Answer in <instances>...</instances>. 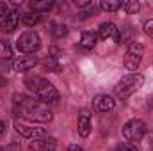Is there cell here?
<instances>
[{"label": "cell", "instance_id": "obj_1", "mask_svg": "<svg viewBox=\"0 0 153 151\" xmlns=\"http://www.w3.org/2000/svg\"><path fill=\"white\" fill-rule=\"evenodd\" d=\"M13 110L20 117H25L29 121H38V123H48L53 117L46 103L25 94H13Z\"/></svg>", "mask_w": 153, "mask_h": 151}, {"label": "cell", "instance_id": "obj_2", "mask_svg": "<svg viewBox=\"0 0 153 151\" xmlns=\"http://www.w3.org/2000/svg\"><path fill=\"white\" fill-rule=\"evenodd\" d=\"M143 84H144L143 75H139V73H128V75L123 76L119 80V84L116 85V94L119 98H128L130 94H134L135 91H139L143 87Z\"/></svg>", "mask_w": 153, "mask_h": 151}, {"label": "cell", "instance_id": "obj_3", "mask_svg": "<svg viewBox=\"0 0 153 151\" xmlns=\"http://www.w3.org/2000/svg\"><path fill=\"white\" fill-rule=\"evenodd\" d=\"M39 46H41V38H39V34L36 30H25L16 41V48L25 55H30V53L38 52Z\"/></svg>", "mask_w": 153, "mask_h": 151}, {"label": "cell", "instance_id": "obj_4", "mask_svg": "<svg viewBox=\"0 0 153 151\" xmlns=\"http://www.w3.org/2000/svg\"><path fill=\"white\" fill-rule=\"evenodd\" d=\"M123 137L130 142H139L146 135V124L141 119H130L123 124Z\"/></svg>", "mask_w": 153, "mask_h": 151}, {"label": "cell", "instance_id": "obj_5", "mask_svg": "<svg viewBox=\"0 0 153 151\" xmlns=\"http://www.w3.org/2000/svg\"><path fill=\"white\" fill-rule=\"evenodd\" d=\"M143 52H144V48H143L141 43H137V41H132V43H130V46H128V50H126V53H125V59H123L125 68H126L128 71L135 73V70H137L139 64H141Z\"/></svg>", "mask_w": 153, "mask_h": 151}, {"label": "cell", "instance_id": "obj_6", "mask_svg": "<svg viewBox=\"0 0 153 151\" xmlns=\"http://www.w3.org/2000/svg\"><path fill=\"white\" fill-rule=\"evenodd\" d=\"M14 130H16L22 137L32 139V141L46 137V128L36 126V124H29V123H25V121H20V119H14Z\"/></svg>", "mask_w": 153, "mask_h": 151}, {"label": "cell", "instance_id": "obj_7", "mask_svg": "<svg viewBox=\"0 0 153 151\" xmlns=\"http://www.w3.org/2000/svg\"><path fill=\"white\" fill-rule=\"evenodd\" d=\"M36 96H38L39 101H43V103H55L57 100H59V93H57V89L48 82V80H41V84L38 85V89H36V93H34Z\"/></svg>", "mask_w": 153, "mask_h": 151}, {"label": "cell", "instance_id": "obj_8", "mask_svg": "<svg viewBox=\"0 0 153 151\" xmlns=\"http://www.w3.org/2000/svg\"><path fill=\"white\" fill-rule=\"evenodd\" d=\"M98 38L100 39H109V38H114L116 43H119L121 41V34H119V29L116 27L112 21H105V23H102L100 27H98Z\"/></svg>", "mask_w": 153, "mask_h": 151}, {"label": "cell", "instance_id": "obj_9", "mask_svg": "<svg viewBox=\"0 0 153 151\" xmlns=\"http://www.w3.org/2000/svg\"><path fill=\"white\" fill-rule=\"evenodd\" d=\"M76 130H78V135L80 137H89L91 133V114L87 112L85 109H82L78 114V119H76Z\"/></svg>", "mask_w": 153, "mask_h": 151}, {"label": "cell", "instance_id": "obj_10", "mask_svg": "<svg viewBox=\"0 0 153 151\" xmlns=\"http://www.w3.org/2000/svg\"><path fill=\"white\" fill-rule=\"evenodd\" d=\"M93 103H94V109L98 112H105V114L114 110V107H116V100L112 96H109V94H98L93 100Z\"/></svg>", "mask_w": 153, "mask_h": 151}, {"label": "cell", "instance_id": "obj_11", "mask_svg": "<svg viewBox=\"0 0 153 151\" xmlns=\"http://www.w3.org/2000/svg\"><path fill=\"white\" fill-rule=\"evenodd\" d=\"M36 64H38V57H34V55H23V57H18V59L13 62L14 70H16V71H20V73L32 70Z\"/></svg>", "mask_w": 153, "mask_h": 151}, {"label": "cell", "instance_id": "obj_12", "mask_svg": "<svg viewBox=\"0 0 153 151\" xmlns=\"http://www.w3.org/2000/svg\"><path fill=\"white\" fill-rule=\"evenodd\" d=\"M29 151H55V139H52V137L36 139V141L30 142Z\"/></svg>", "mask_w": 153, "mask_h": 151}, {"label": "cell", "instance_id": "obj_13", "mask_svg": "<svg viewBox=\"0 0 153 151\" xmlns=\"http://www.w3.org/2000/svg\"><path fill=\"white\" fill-rule=\"evenodd\" d=\"M18 21H20V14L16 13V11H11L5 18H4V21L0 23V30L2 32H13L16 27H18Z\"/></svg>", "mask_w": 153, "mask_h": 151}, {"label": "cell", "instance_id": "obj_14", "mask_svg": "<svg viewBox=\"0 0 153 151\" xmlns=\"http://www.w3.org/2000/svg\"><path fill=\"white\" fill-rule=\"evenodd\" d=\"M96 41H98V34H96V32L87 30V32H84V34H82V38H80V46H82V48H85V50H91V48H94Z\"/></svg>", "mask_w": 153, "mask_h": 151}, {"label": "cell", "instance_id": "obj_15", "mask_svg": "<svg viewBox=\"0 0 153 151\" xmlns=\"http://www.w3.org/2000/svg\"><path fill=\"white\" fill-rule=\"evenodd\" d=\"M52 5H53L52 0H38V2H30V9H32L34 13H39V14L45 13V11H50Z\"/></svg>", "mask_w": 153, "mask_h": 151}, {"label": "cell", "instance_id": "obj_16", "mask_svg": "<svg viewBox=\"0 0 153 151\" xmlns=\"http://www.w3.org/2000/svg\"><path fill=\"white\" fill-rule=\"evenodd\" d=\"M41 21V14L39 13H29V14H23L22 16V23L25 27H34Z\"/></svg>", "mask_w": 153, "mask_h": 151}, {"label": "cell", "instance_id": "obj_17", "mask_svg": "<svg viewBox=\"0 0 153 151\" xmlns=\"http://www.w3.org/2000/svg\"><path fill=\"white\" fill-rule=\"evenodd\" d=\"M100 7L105 13H116V11L121 9V2H117V0H102L100 2Z\"/></svg>", "mask_w": 153, "mask_h": 151}, {"label": "cell", "instance_id": "obj_18", "mask_svg": "<svg viewBox=\"0 0 153 151\" xmlns=\"http://www.w3.org/2000/svg\"><path fill=\"white\" fill-rule=\"evenodd\" d=\"M50 32H52L53 38L61 39V38H64V36L68 34V25H64V23H52Z\"/></svg>", "mask_w": 153, "mask_h": 151}, {"label": "cell", "instance_id": "obj_19", "mask_svg": "<svg viewBox=\"0 0 153 151\" xmlns=\"http://www.w3.org/2000/svg\"><path fill=\"white\" fill-rule=\"evenodd\" d=\"M13 59V50L7 41H0V61H11Z\"/></svg>", "mask_w": 153, "mask_h": 151}, {"label": "cell", "instance_id": "obj_20", "mask_svg": "<svg viewBox=\"0 0 153 151\" xmlns=\"http://www.w3.org/2000/svg\"><path fill=\"white\" fill-rule=\"evenodd\" d=\"M41 76H38V75H27L25 76V85L32 91V93H36V89H38V85L41 84Z\"/></svg>", "mask_w": 153, "mask_h": 151}, {"label": "cell", "instance_id": "obj_21", "mask_svg": "<svg viewBox=\"0 0 153 151\" xmlns=\"http://www.w3.org/2000/svg\"><path fill=\"white\" fill-rule=\"evenodd\" d=\"M121 9L126 11V14H135L139 11V2L137 0H128V2H121Z\"/></svg>", "mask_w": 153, "mask_h": 151}, {"label": "cell", "instance_id": "obj_22", "mask_svg": "<svg viewBox=\"0 0 153 151\" xmlns=\"http://www.w3.org/2000/svg\"><path fill=\"white\" fill-rule=\"evenodd\" d=\"M45 66L50 68V70H53V71L59 70V66H57V59H55V57H48V59H45Z\"/></svg>", "mask_w": 153, "mask_h": 151}, {"label": "cell", "instance_id": "obj_23", "mask_svg": "<svg viewBox=\"0 0 153 151\" xmlns=\"http://www.w3.org/2000/svg\"><path fill=\"white\" fill-rule=\"evenodd\" d=\"M116 151H139L134 144H130V142H121L117 148H116Z\"/></svg>", "mask_w": 153, "mask_h": 151}, {"label": "cell", "instance_id": "obj_24", "mask_svg": "<svg viewBox=\"0 0 153 151\" xmlns=\"http://www.w3.org/2000/svg\"><path fill=\"white\" fill-rule=\"evenodd\" d=\"M0 151H22V148H20V144H16V142H11V144L4 146Z\"/></svg>", "mask_w": 153, "mask_h": 151}, {"label": "cell", "instance_id": "obj_25", "mask_svg": "<svg viewBox=\"0 0 153 151\" xmlns=\"http://www.w3.org/2000/svg\"><path fill=\"white\" fill-rule=\"evenodd\" d=\"M144 32H146L150 38H153V20H148V21L144 23Z\"/></svg>", "mask_w": 153, "mask_h": 151}, {"label": "cell", "instance_id": "obj_26", "mask_svg": "<svg viewBox=\"0 0 153 151\" xmlns=\"http://www.w3.org/2000/svg\"><path fill=\"white\" fill-rule=\"evenodd\" d=\"M9 13H11V11H9V5H7L5 2H0V18H2V16L5 18Z\"/></svg>", "mask_w": 153, "mask_h": 151}, {"label": "cell", "instance_id": "obj_27", "mask_svg": "<svg viewBox=\"0 0 153 151\" xmlns=\"http://www.w3.org/2000/svg\"><path fill=\"white\" fill-rule=\"evenodd\" d=\"M73 4H75L76 7H91V5H93L91 0H75Z\"/></svg>", "mask_w": 153, "mask_h": 151}, {"label": "cell", "instance_id": "obj_28", "mask_svg": "<svg viewBox=\"0 0 153 151\" xmlns=\"http://www.w3.org/2000/svg\"><path fill=\"white\" fill-rule=\"evenodd\" d=\"M68 151H84L80 146H76V144H70L68 146Z\"/></svg>", "mask_w": 153, "mask_h": 151}, {"label": "cell", "instance_id": "obj_29", "mask_svg": "<svg viewBox=\"0 0 153 151\" xmlns=\"http://www.w3.org/2000/svg\"><path fill=\"white\" fill-rule=\"evenodd\" d=\"M4 130H5V124H4V123H2V121H0V135H2V133H4Z\"/></svg>", "mask_w": 153, "mask_h": 151}]
</instances>
